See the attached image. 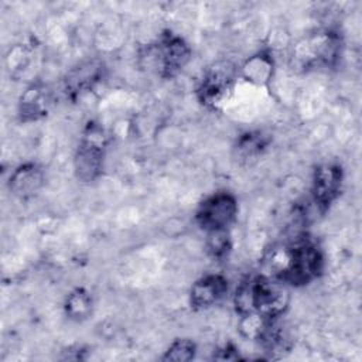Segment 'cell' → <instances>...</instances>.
I'll use <instances>...</instances> for the list:
<instances>
[{"instance_id":"cell-2","label":"cell","mask_w":362,"mask_h":362,"mask_svg":"<svg viewBox=\"0 0 362 362\" xmlns=\"http://www.w3.org/2000/svg\"><path fill=\"white\" fill-rule=\"evenodd\" d=\"M290 304L288 286L264 274L243 279L233 296L235 311L240 315L257 314L264 320H279Z\"/></svg>"},{"instance_id":"cell-7","label":"cell","mask_w":362,"mask_h":362,"mask_svg":"<svg viewBox=\"0 0 362 362\" xmlns=\"http://www.w3.org/2000/svg\"><path fill=\"white\" fill-rule=\"evenodd\" d=\"M236 197L229 191H218L204 198L195 209V222L205 233L229 230L238 218Z\"/></svg>"},{"instance_id":"cell-1","label":"cell","mask_w":362,"mask_h":362,"mask_svg":"<svg viewBox=\"0 0 362 362\" xmlns=\"http://www.w3.org/2000/svg\"><path fill=\"white\" fill-rule=\"evenodd\" d=\"M263 273L288 287H304L320 279L324 272V253L308 235H298L266 249Z\"/></svg>"},{"instance_id":"cell-11","label":"cell","mask_w":362,"mask_h":362,"mask_svg":"<svg viewBox=\"0 0 362 362\" xmlns=\"http://www.w3.org/2000/svg\"><path fill=\"white\" fill-rule=\"evenodd\" d=\"M229 288V281L225 276L209 273L199 277L189 290V305L192 310H206L221 303Z\"/></svg>"},{"instance_id":"cell-12","label":"cell","mask_w":362,"mask_h":362,"mask_svg":"<svg viewBox=\"0 0 362 362\" xmlns=\"http://www.w3.org/2000/svg\"><path fill=\"white\" fill-rule=\"evenodd\" d=\"M45 184V174L41 165L28 161L20 164L8 177V191L18 199L25 201L35 197Z\"/></svg>"},{"instance_id":"cell-9","label":"cell","mask_w":362,"mask_h":362,"mask_svg":"<svg viewBox=\"0 0 362 362\" xmlns=\"http://www.w3.org/2000/svg\"><path fill=\"white\" fill-rule=\"evenodd\" d=\"M106 65L99 58H90L72 66L62 79L66 99L76 102L85 93L93 90L105 78Z\"/></svg>"},{"instance_id":"cell-8","label":"cell","mask_w":362,"mask_h":362,"mask_svg":"<svg viewBox=\"0 0 362 362\" xmlns=\"http://www.w3.org/2000/svg\"><path fill=\"white\" fill-rule=\"evenodd\" d=\"M344 185V170L338 163H324L315 167L311 181V197L320 211L325 214L339 198Z\"/></svg>"},{"instance_id":"cell-15","label":"cell","mask_w":362,"mask_h":362,"mask_svg":"<svg viewBox=\"0 0 362 362\" xmlns=\"http://www.w3.org/2000/svg\"><path fill=\"white\" fill-rule=\"evenodd\" d=\"M93 300L90 293L83 287H75L68 293L64 301V313L68 320L82 322L90 317Z\"/></svg>"},{"instance_id":"cell-18","label":"cell","mask_w":362,"mask_h":362,"mask_svg":"<svg viewBox=\"0 0 362 362\" xmlns=\"http://www.w3.org/2000/svg\"><path fill=\"white\" fill-rule=\"evenodd\" d=\"M214 359L218 361H238L240 359L239 352L236 349V346L230 342H228L226 345H223L222 348H219L215 354H214Z\"/></svg>"},{"instance_id":"cell-5","label":"cell","mask_w":362,"mask_h":362,"mask_svg":"<svg viewBox=\"0 0 362 362\" xmlns=\"http://www.w3.org/2000/svg\"><path fill=\"white\" fill-rule=\"evenodd\" d=\"M342 52V37L335 30L317 31L294 45L293 59L304 71L334 68Z\"/></svg>"},{"instance_id":"cell-16","label":"cell","mask_w":362,"mask_h":362,"mask_svg":"<svg viewBox=\"0 0 362 362\" xmlns=\"http://www.w3.org/2000/svg\"><path fill=\"white\" fill-rule=\"evenodd\" d=\"M197 355V344L189 338H177L170 344L164 351L161 361H174V362H188L192 361Z\"/></svg>"},{"instance_id":"cell-6","label":"cell","mask_w":362,"mask_h":362,"mask_svg":"<svg viewBox=\"0 0 362 362\" xmlns=\"http://www.w3.org/2000/svg\"><path fill=\"white\" fill-rule=\"evenodd\" d=\"M239 69L230 61H216L202 72L195 95L198 102L208 107L216 109L232 95Z\"/></svg>"},{"instance_id":"cell-4","label":"cell","mask_w":362,"mask_h":362,"mask_svg":"<svg viewBox=\"0 0 362 362\" xmlns=\"http://www.w3.org/2000/svg\"><path fill=\"white\" fill-rule=\"evenodd\" d=\"M107 146L109 137L102 124L88 120L74 154V171L81 182L90 184L102 175Z\"/></svg>"},{"instance_id":"cell-13","label":"cell","mask_w":362,"mask_h":362,"mask_svg":"<svg viewBox=\"0 0 362 362\" xmlns=\"http://www.w3.org/2000/svg\"><path fill=\"white\" fill-rule=\"evenodd\" d=\"M274 75V58L269 49H259L240 66L239 76L256 86H267Z\"/></svg>"},{"instance_id":"cell-14","label":"cell","mask_w":362,"mask_h":362,"mask_svg":"<svg viewBox=\"0 0 362 362\" xmlns=\"http://www.w3.org/2000/svg\"><path fill=\"white\" fill-rule=\"evenodd\" d=\"M272 136L262 130H247L238 136L233 150L240 161H252L259 158L270 146Z\"/></svg>"},{"instance_id":"cell-17","label":"cell","mask_w":362,"mask_h":362,"mask_svg":"<svg viewBox=\"0 0 362 362\" xmlns=\"http://www.w3.org/2000/svg\"><path fill=\"white\" fill-rule=\"evenodd\" d=\"M232 249V240L229 230H219L206 233V250L208 253L218 260L225 259Z\"/></svg>"},{"instance_id":"cell-3","label":"cell","mask_w":362,"mask_h":362,"mask_svg":"<svg viewBox=\"0 0 362 362\" xmlns=\"http://www.w3.org/2000/svg\"><path fill=\"white\" fill-rule=\"evenodd\" d=\"M191 57L189 44L171 30H164L154 42L141 48L139 58L143 68L163 79H173L188 65Z\"/></svg>"},{"instance_id":"cell-10","label":"cell","mask_w":362,"mask_h":362,"mask_svg":"<svg viewBox=\"0 0 362 362\" xmlns=\"http://www.w3.org/2000/svg\"><path fill=\"white\" fill-rule=\"evenodd\" d=\"M54 103V92L51 86L42 81L31 82L21 93L17 106L18 120L21 123H33L48 116Z\"/></svg>"}]
</instances>
